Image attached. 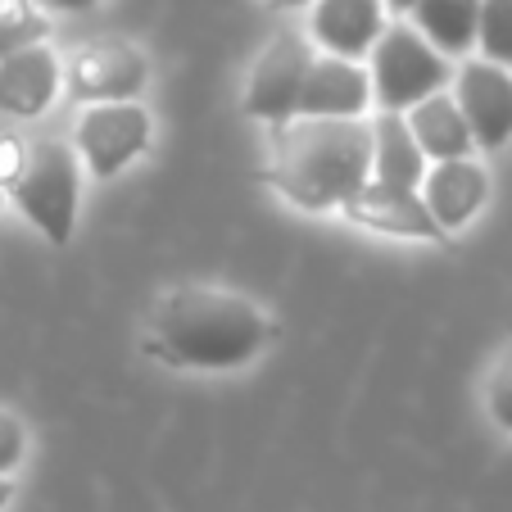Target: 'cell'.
<instances>
[{
  "label": "cell",
  "instance_id": "obj_1",
  "mask_svg": "<svg viewBox=\"0 0 512 512\" xmlns=\"http://www.w3.org/2000/svg\"><path fill=\"white\" fill-rule=\"evenodd\" d=\"M277 340V322L227 286H177L150 313L145 354L168 368L236 372Z\"/></svg>",
  "mask_w": 512,
  "mask_h": 512
},
{
  "label": "cell",
  "instance_id": "obj_2",
  "mask_svg": "<svg viewBox=\"0 0 512 512\" xmlns=\"http://www.w3.org/2000/svg\"><path fill=\"white\" fill-rule=\"evenodd\" d=\"M372 177V123L363 118H290L272 136L263 182L295 209H340Z\"/></svg>",
  "mask_w": 512,
  "mask_h": 512
},
{
  "label": "cell",
  "instance_id": "obj_3",
  "mask_svg": "<svg viewBox=\"0 0 512 512\" xmlns=\"http://www.w3.org/2000/svg\"><path fill=\"white\" fill-rule=\"evenodd\" d=\"M19 213L46 236L50 245H68L78 232V204H82V173H78V145L46 136L23 150V164L5 182Z\"/></svg>",
  "mask_w": 512,
  "mask_h": 512
},
{
  "label": "cell",
  "instance_id": "obj_4",
  "mask_svg": "<svg viewBox=\"0 0 512 512\" xmlns=\"http://www.w3.org/2000/svg\"><path fill=\"white\" fill-rule=\"evenodd\" d=\"M368 55H372V73H368L372 105L390 109V114L413 109L417 100L445 91V82L454 78V73H449V55H440V50L417 28H408V23L386 28Z\"/></svg>",
  "mask_w": 512,
  "mask_h": 512
},
{
  "label": "cell",
  "instance_id": "obj_5",
  "mask_svg": "<svg viewBox=\"0 0 512 512\" xmlns=\"http://www.w3.org/2000/svg\"><path fill=\"white\" fill-rule=\"evenodd\" d=\"M150 109L136 100H100L78 118V155L87 159L91 177L109 182V177L127 173L150 145Z\"/></svg>",
  "mask_w": 512,
  "mask_h": 512
},
{
  "label": "cell",
  "instance_id": "obj_6",
  "mask_svg": "<svg viewBox=\"0 0 512 512\" xmlns=\"http://www.w3.org/2000/svg\"><path fill=\"white\" fill-rule=\"evenodd\" d=\"M309 64H313L309 41H304L300 32H277L250 68L245 114L268 123V127L290 123V118H295V105H300L304 78H309Z\"/></svg>",
  "mask_w": 512,
  "mask_h": 512
},
{
  "label": "cell",
  "instance_id": "obj_7",
  "mask_svg": "<svg viewBox=\"0 0 512 512\" xmlns=\"http://www.w3.org/2000/svg\"><path fill=\"white\" fill-rule=\"evenodd\" d=\"M150 82V59L127 41H91L64 68V87L73 100H136Z\"/></svg>",
  "mask_w": 512,
  "mask_h": 512
},
{
  "label": "cell",
  "instance_id": "obj_8",
  "mask_svg": "<svg viewBox=\"0 0 512 512\" xmlns=\"http://www.w3.org/2000/svg\"><path fill=\"white\" fill-rule=\"evenodd\" d=\"M454 100L481 150H499L512 141V68L467 59L454 73Z\"/></svg>",
  "mask_w": 512,
  "mask_h": 512
},
{
  "label": "cell",
  "instance_id": "obj_9",
  "mask_svg": "<svg viewBox=\"0 0 512 512\" xmlns=\"http://www.w3.org/2000/svg\"><path fill=\"white\" fill-rule=\"evenodd\" d=\"M349 223L368 227L381 236H404V241H440V223L431 218V209L422 204V191L413 186H386V182H363L345 204H340Z\"/></svg>",
  "mask_w": 512,
  "mask_h": 512
},
{
  "label": "cell",
  "instance_id": "obj_10",
  "mask_svg": "<svg viewBox=\"0 0 512 512\" xmlns=\"http://www.w3.org/2000/svg\"><path fill=\"white\" fill-rule=\"evenodd\" d=\"M59 87H64V64L46 41L14 50L0 59V114L10 118H37L55 105Z\"/></svg>",
  "mask_w": 512,
  "mask_h": 512
},
{
  "label": "cell",
  "instance_id": "obj_11",
  "mask_svg": "<svg viewBox=\"0 0 512 512\" xmlns=\"http://www.w3.org/2000/svg\"><path fill=\"white\" fill-rule=\"evenodd\" d=\"M372 105V78L368 68H358V59L345 55H313L309 78H304L300 118H363Z\"/></svg>",
  "mask_w": 512,
  "mask_h": 512
},
{
  "label": "cell",
  "instance_id": "obj_12",
  "mask_svg": "<svg viewBox=\"0 0 512 512\" xmlns=\"http://www.w3.org/2000/svg\"><path fill=\"white\" fill-rule=\"evenodd\" d=\"M417 191H422V204L431 209V218L440 223V232H458L463 223H472L476 209H481L485 195H490V173H485L472 155L440 159L435 168H426Z\"/></svg>",
  "mask_w": 512,
  "mask_h": 512
},
{
  "label": "cell",
  "instance_id": "obj_13",
  "mask_svg": "<svg viewBox=\"0 0 512 512\" xmlns=\"http://www.w3.org/2000/svg\"><path fill=\"white\" fill-rule=\"evenodd\" d=\"M381 32H386V5L381 0H318L313 5V41L327 55L368 59Z\"/></svg>",
  "mask_w": 512,
  "mask_h": 512
},
{
  "label": "cell",
  "instance_id": "obj_14",
  "mask_svg": "<svg viewBox=\"0 0 512 512\" xmlns=\"http://www.w3.org/2000/svg\"><path fill=\"white\" fill-rule=\"evenodd\" d=\"M404 118H408V132H413L417 150H422L426 159H435V164H440V159H467L476 150L463 109H458V100L445 96V91L417 100L413 109H404Z\"/></svg>",
  "mask_w": 512,
  "mask_h": 512
},
{
  "label": "cell",
  "instance_id": "obj_15",
  "mask_svg": "<svg viewBox=\"0 0 512 512\" xmlns=\"http://www.w3.org/2000/svg\"><path fill=\"white\" fill-rule=\"evenodd\" d=\"M422 177H426V155L417 150L413 132H408V118L381 109L372 118V182L413 186L417 191Z\"/></svg>",
  "mask_w": 512,
  "mask_h": 512
},
{
  "label": "cell",
  "instance_id": "obj_16",
  "mask_svg": "<svg viewBox=\"0 0 512 512\" xmlns=\"http://www.w3.org/2000/svg\"><path fill=\"white\" fill-rule=\"evenodd\" d=\"M413 19H417V32H422L440 55H467V50L476 46L481 0H417Z\"/></svg>",
  "mask_w": 512,
  "mask_h": 512
},
{
  "label": "cell",
  "instance_id": "obj_17",
  "mask_svg": "<svg viewBox=\"0 0 512 512\" xmlns=\"http://www.w3.org/2000/svg\"><path fill=\"white\" fill-rule=\"evenodd\" d=\"M46 32L50 19L37 0H0V59L32 46V41H46Z\"/></svg>",
  "mask_w": 512,
  "mask_h": 512
},
{
  "label": "cell",
  "instance_id": "obj_18",
  "mask_svg": "<svg viewBox=\"0 0 512 512\" xmlns=\"http://www.w3.org/2000/svg\"><path fill=\"white\" fill-rule=\"evenodd\" d=\"M476 46H481V59L512 68V0H481Z\"/></svg>",
  "mask_w": 512,
  "mask_h": 512
},
{
  "label": "cell",
  "instance_id": "obj_19",
  "mask_svg": "<svg viewBox=\"0 0 512 512\" xmlns=\"http://www.w3.org/2000/svg\"><path fill=\"white\" fill-rule=\"evenodd\" d=\"M485 404H490V417L503 426V431H512V349L494 363L490 372V386H485Z\"/></svg>",
  "mask_w": 512,
  "mask_h": 512
},
{
  "label": "cell",
  "instance_id": "obj_20",
  "mask_svg": "<svg viewBox=\"0 0 512 512\" xmlns=\"http://www.w3.org/2000/svg\"><path fill=\"white\" fill-rule=\"evenodd\" d=\"M23 454H28V431L10 408H0V476H10L23 463Z\"/></svg>",
  "mask_w": 512,
  "mask_h": 512
},
{
  "label": "cell",
  "instance_id": "obj_21",
  "mask_svg": "<svg viewBox=\"0 0 512 512\" xmlns=\"http://www.w3.org/2000/svg\"><path fill=\"white\" fill-rule=\"evenodd\" d=\"M46 14H87V10H96L100 0H37Z\"/></svg>",
  "mask_w": 512,
  "mask_h": 512
},
{
  "label": "cell",
  "instance_id": "obj_22",
  "mask_svg": "<svg viewBox=\"0 0 512 512\" xmlns=\"http://www.w3.org/2000/svg\"><path fill=\"white\" fill-rule=\"evenodd\" d=\"M10 499H14V481L10 476H0V512L10 508Z\"/></svg>",
  "mask_w": 512,
  "mask_h": 512
},
{
  "label": "cell",
  "instance_id": "obj_23",
  "mask_svg": "<svg viewBox=\"0 0 512 512\" xmlns=\"http://www.w3.org/2000/svg\"><path fill=\"white\" fill-rule=\"evenodd\" d=\"M381 5H386V10H395V14H408L417 0H381Z\"/></svg>",
  "mask_w": 512,
  "mask_h": 512
},
{
  "label": "cell",
  "instance_id": "obj_24",
  "mask_svg": "<svg viewBox=\"0 0 512 512\" xmlns=\"http://www.w3.org/2000/svg\"><path fill=\"white\" fill-rule=\"evenodd\" d=\"M277 10H290V5H309V0H272Z\"/></svg>",
  "mask_w": 512,
  "mask_h": 512
},
{
  "label": "cell",
  "instance_id": "obj_25",
  "mask_svg": "<svg viewBox=\"0 0 512 512\" xmlns=\"http://www.w3.org/2000/svg\"><path fill=\"white\" fill-rule=\"evenodd\" d=\"M0 195H5V182H0Z\"/></svg>",
  "mask_w": 512,
  "mask_h": 512
}]
</instances>
